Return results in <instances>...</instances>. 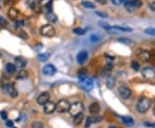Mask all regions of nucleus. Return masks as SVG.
<instances>
[{
	"label": "nucleus",
	"instance_id": "1a4fd4ad",
	"mask_svg": "<svg viewBox=\"0 0 155 128\" xmlns=\"http://www.w3.org/2000/svg\"><path fill=\"white\" fill-rule=\"evenodd\" d=\"M136 55L142 61H148L151 58V53L144 49H138L136 51Z\"/></svg>",
	"mask_w": 155,
	"mask_h": 128
},
{
	"label": "nucleus",
	"instance_id": "a211bd4d",
	"mask_svg": "<svg viewBox=\"0 0 155 128\" xmlns=\"http://www.w3.org/2000/svg\"><path fill=\"white\" fill-rule=\"evenodd\" d=\"M5 71H6L7 73L12 74V73L16 72V71H17V66H16L14 64H12V63H8V64L5 65Z\"/></svg>",
	"mask_w": 155,
	"mask_h": 128
},
{
	"label": "nucleus",
	"instance_id": "09e8293b",
	"mask_svg": "<svg viewBox=\"0 0 155 128\" xmlns=\"http://www.w3.org/2000/svg\"><path fill=\"white\" fill-rule=\"evenodd\" d=\"M11 128H17V127H11Z\"/></svg>",
	"mask_w": 155,
	"mask_h": 128
},
{
	"label": "nucleus",
	"instance_id": "ea45409f",
	"mask_svg": "<svg viewBox=\"0 0 155 128\" xmlns=\"http://www.w3.org/2000/svg\"><path fill=\"white\" fill-rule=\"evenodd\" d=\"M6 127H13V121L12 120H6V123H5Z\"/></svg>",
	"mask_w": 155,
	"mask_h": 128
},
{
	"label": "nucleus",
	"instance_id": "c85d7f7f",
	"mask_svg": "<svg viewBox=\"0 0 155 128\" xmlns=\"http://www.w3.org/2000/svg\"><path fill=\"white\" fill-rule=\"evenodd\" d=\"M27 77H28V72L26 71H24V70H21L17 73V78L19 79V80H24V79H25Z\"/></svg>",
	"mask_w": 155,
	"mask_h": 128
},
{
	"label": "nucleus",
	"instance_id": "e433bc0d",
	"mask_svg": "<svg viewBox=\"0 0 155 128\" xmlns=\"http://www.w3.org/2000/svg\"><path fill=\"white\" fill-rule=\"evenodd\" d=\"M24 25V21H17L16 23H15V27L17 28L23 27Z\"/></svg>",
	"mask_w": 155,
	"mask_h": 128
},
{
	"label": "nucleus",
	"instance_id": "4be33fe9",
	"mask_svg": "<svg viewBox=\"0 0 155 128\" xmlns=\"http://www.w3.org/2000/svg\"><path fill=\"white\" fill-rule=\"evenodd\" d=\"M8 16L10 19H16L18 17V10L15 8H10L8 11Z\"/></svg>",
	"mask_w": 155,
	"mask_h": 128
},
{
	"label": "nucleus",
	"instance_id": "aec40b11",
	"mask_svg": "<svg viewBox=\"0 0 155 128\" xmlns=\"http://www.w3.org/2000/svg\"><path fill=\"white\" fill-rule=\"evenodd\" d=\"M46 17H47L48 21V22H50V23H56V22H57V17H56V15H55L53 12H52V10H49V11H48V12H47Z\"/></svg>",
	"mask_w": 155,
	"mask_h": 128
},
{
	"label": "nucleus",
	"instance_id": "c9c22d12",
	"mask_svg": "<svg viewBox=\"0 0 155 128\" xmlns=\"http://www.w3.org/2000/svg\"><path fill=\"white\" fill-rule=\"evenodd\" d=\"M96 14H97L98 16H99L100 17H102V18H106V17H108V15H107L106 13H104V12H103V11H100V10L97 11V12H96Z\"/></svg>",
	"mask_w": 155,
	"mask_h": 128
},
{
	"label": "nucleus",
	"instance_id": "2eb2a0df",
	"mask_svg": "<svg viewBox=\"0 0 155 128\" xmlns=\"http://www.w3.org/2000/svg\"><path fill=\"white\" fill-rule=\"evenodd\" d=\"M102 120V118L100 116H98V115H94L92 117H88L86 119V121H85V128L90 127V126L93 123H98L100 122Z\"/></svg>",
	"mask_w": 155,
	"mask_h": 128
},
{
	"label": "nucleus",
	"instance_id": "de8ad7c7",
	"mask_svg": "<svg viewBox=\"0 0 155 128\" xmlns=\"http://www.w3.org/2000/svg\"><path fill=\"white\" fill-rule=\"evenodd\" d=\"M2 56V53H1V52H0V57Z\"/></svg>",
	"mask_w": 155,
	"mask_h": 128
},
{
	"label": "nucleus",
	"instance_id": "412c9836",
	"mask_svg": "<svg viewBox=\"0 0 155 128\" xmlns=\"http://www.w3.org/2000/svg\"><path fill=\"white\" fill-rule=\"evenodd\" d=\"M122 122L127 126V127H133L134 125V121L133 120V118L129 117V116H123L122 117Z\"/></svg>",
	"mask_w": 155,
	"mask_h": 128
},
{
	"label": "nucleus",
	"instance_id": "7c9ffc66",
	"mask_svg": "<svg viewBox=\"0 0 155 128\" xmlns=\"http://www.w3.org/2000/svg\"><path fill=\"white\" fill-rule=\"evenodd\" d=\"M131 67H132V69H133L134 71L138 72L139 69H140V65H139V63H138L137 61L133 60V61L131 62Z\"/></svg>",
	"mask_w": 155,
	"mask_h": 128
},
{
	"label": "nucleus",
	"instance_id": "4c0bfd02",
	"mask_svg": "<svg viewBox=\"0 0 155 128\" xmlns=\"http://www.w3.org/2000/svg\"><path fill=\"white\" fill-rule=\"evenodd\" d=\"M0 115H1V118H2L3 120H7L8 115H7V113H6L5 111H1V112H0Z\"/></svg>",
	"mask_w": 155,
	"mask_h": 128
},
{
	"label": "nucleus",
	"instance_id": "6ab92c4d",
	"mask_svg": "<svg viewBox=\"0 0 155 128\" xmlns=\"http://www.w3.org/2000/svg\"><path fill=\"white\" fill-rule=\"evenodd\" d=\"M116 84V78L112 76H108L106 80V86L108 89H112Z\"/></svg>",
	"mask_w": 155,
	"mask_h": 128
},
{
	"label": "nucleus",
	"instance_id": "5701e85b",
	"mask_svg": "<svg viewBox=\"0 0 155 128\" xmlns=\"http://www.w3.org/2000/svg\"><path fill=\"white\" fill-rule=\"evenodd\" d=\"M29 5H30V7L32 8V10H34L35 12H37V13H41V12H42V9H41L40 5H39L38 3H36L34 0H31V1H30Z\"/></svg>",
	"mask_w": 155,
	"mask_h": 128
},
{
	"label": "nucleus",
	"instance_id": "f8f14e48",
	"mask_svg": "<svg viewBox=\"0 0 155 128\" xmlns=\"http://www.w3.org/2000/svg\"><path fill=\"white\" fill-rule=\"evenodd\" d=\"M43 110H44L45 114H50L56 110V104L49 101V102H48L46 104L43 105Z\"/></svg>",
	"mask_w": 155,
	"mask_h": 128
},
{
	"label": "nucleus",
	"instance_id": "bb28decb",
	"mask_svg": "<svg viewBox=\"0 0 155 128\" xmlns=\"http://www.w3.org/2000/svg\"><path fill=\"white\" fill-rule=\"evenodd\" d=\"M117 41H118L119 42L122 43V44H125V45H131V44L134 43V41H133L131 39L126 38V37H121V38H118Z\"/></svg>",
	"mask_w": 155,
	"mask_h": 128
},
{
	"label": "nucleus",
	"instance_id": "72a5a7b5",
	"mask_svg": "<svg viewBox=\"0 0 155 128\" xmlns=\"http://www.w3.org/2000/svg\"><path fill=\"white\" fill-rule=\"evenodd\" d=\"M32 128H43V124L41 121H35L31 125Z\"/></svg>",
	"mask_w": 155,
	"mask_h": 128
},
{
	"label": "nucleus",
	"instance_id": "2f4dec72",
	"mask_svg": "<svg viewBox=\"0 0 155 128\" xmlns=\"http://www.w3.org/2000/svg\"><path fill=\"white\" fill-rule=\"evenodd\" d=\"M87 77V71L86 69H81L78 71V79Z\"/></svg>",
	"mask_w": 155,
	"mask_h": 128
},
{
	"label": "nucleus",
	"instance_id": "c756f323",
	"mask_svg": "<svg viewBox=\"0 0 155 128\" xmlns=\"http://www.w3.org/2000/svg\"><path fill=\"white\" fill-rule=\"evenodd\" d=\"M73 32L78 35H83L85 34V29H84L82 28H75L73 29Z\"/></svg>",
	"mask_w": 155,
	"mask_h": 128
},
{
	"label": "nucleus",
	"instance_id": "7ed1b4c3",
	"mask_svg": "<svg viewBox=\"0 0 155 128\" xmlns=\"http://www.w3.org/2000/svg\"><path fill=\"white\" fill-rule=\"evenodd\" d=\"M1 89H2V92L4 93V94H8L10 95L11 97L15 98L17 96V90L15 89V87L12 85V84H10V83H6V84H3L2 87H1Z\"/></svg>",
	"mask_w": 155,
	"mask_h": 128
},
{
	"label": "nucleus",
	"instance_id": "dca6fc26",
	"mask_svg": "<svg viewBox=\"0 0 155 128\" xmlns=\"http://www.w3.org/2000/svg\"><path fill=\"white\" fill-rule=\"evenodd\" d=\"M100 106L98 103H91L89 107V111L91 114L93 115H97L98 114H99L100 112Z\"/></svg>",
	"mask_w": 155,
	"mask_h": 128
},
{
	"label": "nucleus",
	"instance_id": "6e6552de",
	"mask_svg": "<svg viewBox=\"0 0 155 128\" xmlns=\"http://www.w3.org/2000/svg\"><path fill=\"white\" fill-rule=\"evenodd\" d=\"M107 31L109 33L111 34H115V33H124V32H131L132 28H124V27H121V26H114V27H109Z\"/></svg>",
	"mask_w": 155,
	"mask_h": 128
},
{
	"label": "nucleus",
	"instance_id": "39448f33",
	"mask_svg": "<svg viewBox=\"0 0 155 128\" xmlns=\"http://www.w3.org/2000/svg\"><path fill=\"white\" fill-rule=\"evenodd\" d=\"M71 104L66 100H60L56 104V111L58 113H66L69 111Z\"/></svg>",
	"mask_w": 155,
	"mask_h": 128
},
{
	"label": "nucleus",
	"instance_id": "f3484780",
	"mask_svg": "<svg viewBox=\"0 0 155 128\" xmlns=\"http://www.w3.org/2000/svg\"><path fill=\"white\" fill-rule=\"evenodd\" d=\"M15 64H16L15 65L16 66H18L20 68H24L27 65V60L23 57H17L15 58Z\"/></svg>",
	"mask_w": 155,
	"mask_h": 128
},
{
	"label": "nucleus",
	"instance_id": "9d476101",
	"mask_svg": "<svg viewBox=\"0 0 155 128\" xmlns=\"http://www.w3.org/2000/svg\"><path fill=\"white\" fill-rule=\"evenodd\" d=\"M56 72H57V70H56L55 66L53 65H51V64L46 65L42 69L43 74L46 75V76H49V77L53 76L56 73Z\"/></svg>",
	"mask_w": 155,
	"mask_h": 128
},
{
	"label": "nucleus",
	"instance_id": "49530a36",
	"mask_svg": "<svg viewBox=\"0 0 155 128\" xmlns=\"http://www.w3.org/2000/svg\"><path fill=\"white\" fill-rule=\"evenodd\" d=\"M154 114L155 115V107H154Z\"/></svg>",
	"mask_w": 155,
	"mask_h": 128
},
{
	"label": "nucleus",
	"instance_id": "423d86ee",
	"mask_svg": "<svg viewBox=\"0 0 155 128\" xmlns=\"http://www.w3.org/2000/svg\"><path fill=\"white\" fill-rule=\"evenodd\" d=\"M40 33L42 35L46 37H52L55 34V30L53 27L51 25H44L42 26L40 29Z\"/></svg>",
	"mask_w": 155,
	"mask_h": 128
},
{
	"label": "nucleus",
	"instance_id": "a19ab883",
	"mask_svg": "<svg viewBox=\"0 0 155 128\" xmlns=\"http://www.w3.org/2000/svg\"><path fill=\"white\" fill-rule=\"evenodd\" d=\"M149 8H150L152 10L155 11V2H153L152 3H150V4H149Z\"/></svg>",
	"mask_w": 155,
	"mask_h": 128
},
{
	"label": "nucleus",
	"instance_id": "b1692460",
	"mask_svg": "<svg viewBox=\"0 0 155 128\" xmlns=\"http://www.w3.org/2000/svg\"><path fill=\"white\" fill-rule=\"evenodd\" d=\"M83 119H84V114H83V113L78 114V115L74 116V117H73V123H74V125H76V126L80 125L81 122L83 121Z\"/></svg>",
	"mask_w": 155,
	"mask_h": 128
},
{
	"label": "nucleus",
	"instance_id": "f257e3e1",
	"mask_svg": "<svg viewBox=\"0 0 155 128\" xmlns=\"http://www.w3.org/2000/svg\"><path fill=\"white\" fill-rule=\"evenodd\" d=\"M150 107H151V101L147 97H142L138 101L136 108L139 113L145 114L149 110Z\"/></svg>",
	"mask_w": 155,
	"mask_h": 128
},
{
	"label": "nucleus",
	"instance_id": "9b49d317",
	"mask_svg": "<svg viewBox=\"0 0 155 128\" xmlns=\"http://www.w3.org/2000/svg\"><path fill=\"white\" fill-rule=\"evenodd\" d=\"M118 92L120 94V96L123 98V99H128L132 95V91L131 89L126 87V86H121L118 88Z\"/></svg>",
	"mask_w": 155,
	"mask_h": 128
},
{
	"label": "nucleus",
	"instance_id": "c03bdc74",
	"mask_svg": "<svg viewBox=\"0 0 155 128\" xmlns=\"http://www.w3.org/2000/svg\"><path fill=\"white\" fill-rule=\"evenodd\" d=\"M109 128H118V127H116V126H110V127H109Z\"/></svg>",
	"mask_w": 155,
	"mask_h": 128
},
{
	"label": "nucleus",
	"instance_id": "f03ea898",
	"mask_svg": "<svg viewBox=\"0 0 155 128\" xmlns=\"http://www.w3.org/2000/svg\"><path fill=\"white\" fill-rule=\"evenodd\" d=\"M81 88L85 91H91L93 89V81L90 77H86L78 80Z\"/></svg>",
	"mask_w": 155,
	"mask_h": 128
},
{
	"label": "nucleus",
	"instance_id": "a878e982",
	"mask_svg": "<svg viewBox=\"0 0 155 128\" xmlns=\"http://www.w3.org/2000/svg\"><path fill=\"white\" fill-rule=\"evenodd\" d=\"M49 57H50V53L49 52H43V53H41V54L38 55V58L42 62L47 61L49 58Z\"/></svg>",
	"mask_w": 155,
	"mask_h": 128
},
{
	"label": "nucleus",
	"instance_id": "ddd939ff",
	"mask_svg": "<svg viewBox=\"0 0 155 128\" xmlns=\"http://www.w3.org/2000/svg\"><path fill=\"white\" fill-rule=\"evenodd\" d=\"M49 99H50V96L48 92H43L38 97H37V103L39 105H44L48 102H49Z\"/></svg>",
	"mask_w": 155,
	"mask_h": 128
},
{
	"label": "nucleus",
	"instance_id": "0eeeda50",
	"mask_svg": "<svg viewBox=\"0 0 155 128\" xmlns=\"http://www.w3.org/2000/svg\"><path fill=\"white\" fill-rule=\"evenodd\" d=\"M141 75L147 79H154L155 78V70L152 67H144L141 70Z\"/></svg>",
	"mask_w": 155,
	"mask_h": 128
},
{
	"label": "nucleus",
	"instance_id": "58836bf2",
	"mask_svg": "<svg viewBox=\"0 0 155 128\" xmlns=\"http://www.w3.org/2000/svg\"><path fill=\"white\" fill-rule=\"evenodd\" d=\"M112 2V3L114 5H116V6H119L120 4H122V0H110Z\"/></svg>",
	"mask_w": 155,
	"mask_h": 128
},
{
	"label": "nucleus",
	"instance_id": "4468645a",
	"mask_svg": "<svg viewBox=\"0 0 155 128\" xmlns=\"http://www.w3.org/2000/svg\"><path fill=\"white\" fill-rule=\"evenodd\" d=\"M88 59V52L86 51H80L77 54V61L79 65H84Z\"/></svg>",
	"mask_w": 155,
	"mask_h": 128
},
{
	"label": "nucleus",
	"instance_id": "f704fd0d",
	"mask_svg": "<svg viewBox=\"0 0 155 128\" xmlns=\"http://www.w3.org/2000/svg\"><path fill=\"white\" fill-rule=\"evenodd\" d=\"M8 25V21L3 18V17H0V26H3V27H6Z\"/></svg>",
	"mask_w": 155,
	"mask_h": 128
},
{
	"label": "nucleus",
	"instance_id": "cd10ccee",
	"mask_svg": "<svg viewBox=\"0 0 155 128\" xmlns=\"http://www.w3.org/2000/svg\"><path fill=\"white\" fill-rule=\"evenodd\" d=\"M101 39H102V36L98 34H93L90 36V41L91 42H98L101 41Z\"/></svg>",
	"mask_w": 155,
	"mask_h": 128
},
{
	"label": "nucleus",
	"instance_id": "20e7f679",
	"mask_svg": "<svg viewBox=\"0 0 155 128\" xmlns=\"http://www.w3.org/2000/svg\"><path fill=\"white\" fill-rule=\"evenodd\" d=\"M83 111H84L83 104L81 103H74L70 106V108H69L68 112L73 117H74V116L78 115V114L83 113Z\"/></svg>",
	"mask_w": 155,
	"mask_h": 128
},
{
	"label": "nucleus",
	"instance_id": "473e14b6",
	"mask_svg": "<svg viewBox=\"0 0 155 128\" xmlns=\"http://www.w3.org/2000/svg\"><path fill=\"white\" fill-rule=\"evenodd\" d=\"M145 34L155 36V28H147L144 30Z\"/></svg>",
	"mask_w": 155,
	"mask_h": 128
},
{
	"label": "nucleus",
	"instance_id": "37998d69",
	"mask_svg": "<svg viewBox=\"0 0 155 128\" xmlns=\"http://www.w3.org/2000/svg\"><path fill=\"white\" fill-rule=\"evenodd\" d=\"M95 1L99 3H101V4H105L107 3V0H95Z\"/></svg>",
	"mask_w": 155,
	"mask_h": 128
},
{
	"label": "nucleus",
	"instance_id": "79ce46f5",
	"mask_svg": "<svg viewBox=\"0 0 155 128\" xmlns=\"http://www.w3.org/2000/svg\"><path fill=\"white\" fill-rule=\"evenodd\" d=\"M145 126H147V127H154L155 123H149V122H146V123H145Z\"/></svg>",
	"mask_w": 155,
	"mask_h": 128
},
{
	"label": "nucleus",
	"instance_id": "a18cd8bd",
	"mask_svg": "<svg viewBox=\"0 0 155 128\" xmlns=\"http://www.w3.org/2000/svg\"><path fill=\"white\" fill-rule=\"evenodd\" d=\"M37 1H38V2H40V3H41V2H43V1H44V0H37Z\"/></svg>",
	"mask_w": 155,
	"mask_h": 128
},
{
	"label": "nucleus",
	"instance_id": "393cba45",
	"mask_svg": "<svg viewBox=\"0 0 155 128\" xmlns=\"http://www.w3.org/2000/svg\"><path fill=\"white\" fill-rule=\"evenodd\" d=\"M81 5L84 6L86 9H95L96 6L93 3L90 2V1H82L81 2Z\"/></svg>",
	"mask_w": 155,
	"mask_h": 128
}]
</instances>
